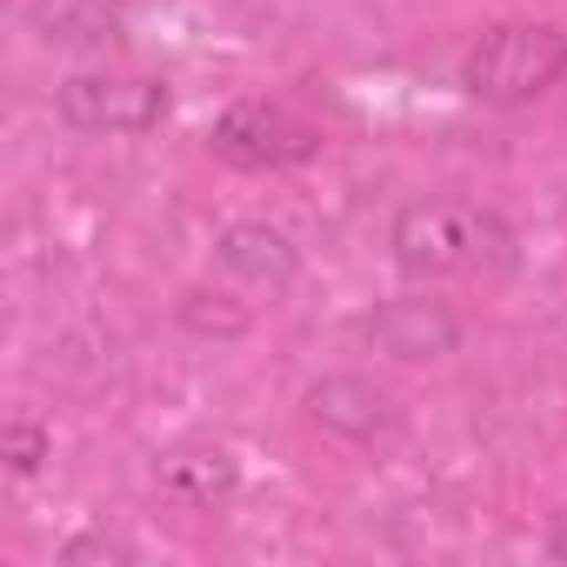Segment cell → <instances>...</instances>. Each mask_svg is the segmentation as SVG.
Instances as JSON below:
<instances>
[{"mask_svg": "<svg viewBox=\"0 0 567 567\" xmlns=\"http://www.w3.org/2000/svg\"><path fill=\"white\" fill-rule=\"evenodd\" d=\"M214 274L260 308V301H280L301 280V247L274 220H227L214 234Z\"/></svg>", "mask_w": 567, "mask_h": 567, "instance_id": "5b68a950", "label": "cell"}, {"mask_svg": "<svg viewBox=\"0 0 567 567\" xmlns=\"http://www.w3.org/2000/svg\"><path fill=\"white\" fill-rule=\"evenodd\" d=\"M368 341L408 368H427V361H447L461 354L467 341V321L441 301V295H394V301H374L368 315Z\"/></svg>", "mask_w": 567, "mask_h": 567, "instance_id": "52a82bcc", "label": "cell"}, {"mask_svg": "<svg viewBox=\"0 0 567 567\" xmlns=\"http://www.w3.org/2000/svg\"><path fill=\"white\" fill-rule=\"evenodd\" d=\"M154 487L181 507H227L240 487V461L214 441H181L154 461Z\"/></svg>", "mask_w": 567, "mask_h": 567, "instance_id": "9c48e42d", "label": "cell"}, {"mask_svg": "<svg viewBox=\"0 0 567 567\" xmlns=\"http://www.w3.org/2000/svg\"><path fill=\"white\" fill-rule=\"evenodd\" d=\"M454 81L481 107H527L567 81V34L554 21H501L461 54Z\"/></svg>", "mask_w": 567, "mask_h": 567, "instance_id": "7a4b0ae2", "label": "cell"}, {"mask_svg": "<svg viewBox=\"0 0 567 567\" xmlns=\"http://www.w3.org/2000/svg\"><path fill=\"white\" fill-rule=\"evenodd\" d=\"M54 114H61V127H74L87 141H134L174 114V87L161 74L94 61V68H74L54 81Z\"/></svg>", "mask_w": 567, "mask_h": 567, "instance_id": "3957f363", "label": "cell"}, {"mask_svg": "<svg viewBox=\"0 0 567 567\" xmlns=\"http://www.w3.org/2000/svg\"><path fill=\"white\" fill-rule=\"evenodd\" d=\"M301 414L321 434L348 441V447H388V441H401V401L381 381H368V374H321V381H308Z\"/></svg>", "mask_w": 567, "mask_h": 567, "instance_id": "8992f818", "label": "cell"}, {"mask_svg": "<svg viewBox=\"0 0 567 567\" xmlns=\"http://www.w3.org/2000/svg\"><path fill=\"white\" fill-rule=\"evenodd\" d=\"M21 28L41 48H68V54H107L121 41H134V0H28Z\"/></svg>", "mask_w": 567, "mask_h": 567, "instance_id": "ba28073f", "label": "cell"}, {"mask_svg": "<svg viewBox=\"0 0 567 567\" xmlns=\"http://www.w3.org/2000/svg\"><path fill=\"white\" fill-rule=\"evenodd\" d=\"M54 560H61V567H134V560H141V547H134L127 534L87 527V534H68V540L54 547Z\"/></svg>", "mask_w": 567, "mask_h": 567, "instance_id": "8fae6325", "label": "cell"}, {"mask_svg": "<svg viewBox=\"0 0 567 567\" xmlns=\"http://www.w3.org/2000/svg\"><path fill=\"white\" fill-rule=\"evenodd\" d=\"M554 554H567V534H554Z\"/></svg>", "mask_w": 567, "mask_h": 567, "instance_id": "7c38bea8", "label": "cell"}, {"mask_svg": "<svg viewBox=\"0 0 567 567\" xmlns=\"http://www.w3.org/2000/svg\"><path fill=\"white\" fill-rule=\"evenodd\" d=\"M388 260L408 280H467V274H507L520 260V234L507 214L454 194H421L394 207L388 220Z\"/></svg>", "mask_w": 567, "mask_h": 567, "instance_id": "6da1fadb", "label": "cell"}, {"mask_svg": "<svg viewBox=\"0 0 567 567\" xmlns=\"http://www.w3.org/2000/svg\"><path fill=\"white\" fill-rule=\"evenodd\" d=\"M0 461H8V481H34L54 461V434L34 414H14L8 427H0Z\"/></svg>", "mask_w": 567, "mask_h": 567, "instance_id": "30bf717a", "label": "cell"}, {"mask_svg": "<svg viewBox=\"0 0 567 567\" xmlns=\"http://www.w3.org/2000/svg\"><path fill=\"white\" fill-rule=\"evenodd\" d=\"M207 147H214V161H227L240 174H280V167H301L321 154V127L280 101H234L207 127Z\"/></svg>", "mask_w": 567, "mask_h": 567, "instance_id": "277c9868", "label": "cell"}]
</instances>
